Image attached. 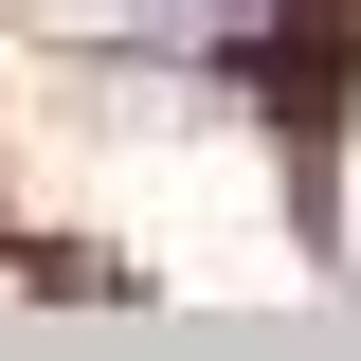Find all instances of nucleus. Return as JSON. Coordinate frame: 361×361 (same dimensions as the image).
Here are the masks:
<instances>
[{
    "label": "nucleus",
    "instance_id": "1",
    "mask_svg": "<svg viewBox=\"0 0 361 361\" xmlns=\"http://www.w3.org/2000/svg\"><path fill=\"white\" fill-rule=\"evenodd\" d=\"M235 73H253V109L289 145H325V109H343L361 90V0H289V18H271L253 54H235Z\"/></svg>",
    "mask_w": 361,
    "mask_h": 361
}]
</instances>
